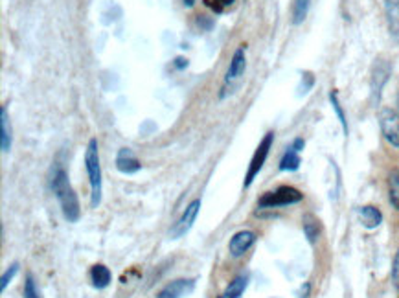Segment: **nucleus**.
Instances as JSON below:
<instances>
[{"label": "nucleus", "mask_w": 399, "mask_h": 298, "mask_svg": "<svg viewBox=\"0 0 399 298\" xmlns=\"http://www.w3.org/2000/svg\"><path fill=\"white\" fill-rule=\"evenodd\" d=\"M52 190L55 193L59 206L63 210V215L68 223H78L81 218V206L80 199L75 196L74 188H72L70 181H68L67 171L63 168L53 169L52 175Z\"/></svg>", "instance_id": "obj_1"}, {"label": "nucleus", "mask_w": 399, "mask_h": 298, "mask_svg": "<svg viewBox=\"0 0 399 298\" xmlns=\"http://www.w3.org/2000/svg\"><path fill=\"white\" fill-rule=\"evenodd\" d=\"M85 168L89 174L90 183V206L98 208L102 203V164H100V151H98V140L90 138L85 149Z\"/></svg>", "instance_id": "obj_2"}, {"label": "nucleus", "mask_w": 399, "mask_h": 298, "mask_svg": "<svg viewBox=\"0 0 399 298\" xmlns=\"http://www.w3.org/2000/svg\"><path fill=\"white\" fill-rule=\"evenodd\" d=\"M302 199H304V193L297 188L280 186L272 191H265L257 201V206L260 208H280V206L297 205Z\"/></svg>", "instance_id": "obj_3"}, {"label": "nucleus", "mask_w": 399, "mask_h": 298, "mask_svg": "<svg viewBox=\"0 0 399 298\" xmlns=\"http://www.w3.org/2000/svg\"><path fill=\"white\" fill-rule=\"evenodd\" d=\"M272 142H275V133L269 131V133L263 137L262 142H260V146L256 147V151H254L252 159H250L249 169H247V175H245V181H243V188H249L250 184L254 183V179L257 177V174L262 171L263 164H265V161H267V156H269V153H271Z\"/></svg>", "instance_id": "obj_4"}, {"label": "nucleus", "mask_w": 399, "mask_h": 298, "mask_svg": "<svg viewBox=\"0 0 399 298\" xmlns=\"http://www.w3.org/2000/svg\"><path fill=\"white\" fill-rule=\"evenodd\" d=\"M199 210H201V199L191 201L190 205L186 206V210H184V214L181 215V219L175 223V227L171 228V232H169V238H171V240H181L182 236H186L188 232L191 230V227H193L197 215H199Z\"/></svg>", "instance_id": "obj_5"}, {"label": "nucleus", "mask_w": 399, "mask_h": 298, "mask_svg": "<svg viewBox=\"0 0 399 298\" xmlns=\"http://www.w3.org/2000/svg\"><path fill=\"white\" fill-rule=\"evenodd\" d=\"M379 125H381L383 137L386 142L392 144L399 149V115L392 109H383L379 115Z\"/></svg>", "instance_id": "obj_6"}, {"label": "nucleus", "mask_w": 399, "mask_h": 298, "mask_svg": "<svg viewBox=\"0 0 399 298\" xmlns=\"http://www.w3.org/2000/svg\"><path fill=\"white\" fill-rule=\"evenodd\" d=\"M193 289H196V280L193 278H179V280L166 284L156 293V298H182L193 293Z\"/></svg>", "instance_id": "obj_7"}, {"label": "nucleus", "mask_w": 399, "mask_h": 298, "mask_svg": "<svg viewBox=\"0 0 399 298\" xmlns=\"http://www.w3.org/2000/svg\"><path fill=\"white\" fill-rule=\"evenodd\" d=\"M256 240H257L256 232L252 230L235 232L234 236L230 238L228 250H230V254L234 256V258H240V256H243V254L247 252L254 243H256Z\"/></svg>", "instance_id": "obj_8"}, {"label": "nucleus", "mask_w": 399, "mask_h": 298, "mask_svg": "<svg viewBox=\"0 0 399 298\" xmlns=\"http://www.w3.org/2000/svg\"><path fill=\"white\" fill-rule=\"evenodd\" d=\"M245 52H247V46L241 45L240 48L235 50L234 55L230 59V65H228V70H226L225 83H234L235 80H240L245 74V68H247V58H245Z\"/></svg>", "instance_id": "obj_9"}, {"label": "nucleus", "mask_w": 399, "mask_h": 298, "mask_svg": "<svg viewBox=\"0 0 399 298\" xmlns=\"http://www.w3.org/2000/svg\"><path fill=\"white\" fill-rule=\"evenodd\" d=\"M116 168L120 174L125 175H133L137 171L142 169V164L138 161L137 156H134L133 149H129V147H122L118 155H116Z\"/></svg>", "instance_id": "obj_10"}, {"label": "nucleus", "mask_w": 399, "mask_h": 298, "mask_svg": "<svg viewBox=\"0 0 399 298\" xmlns=\"http://www.w3.org/2000/svg\"><path fill=\"white\" fill-rule=\"evenodd\" d=\"M0 149L2 153H8L11 149V124H9L6 107H0Z\"/></svg>", "instance_id": "obj_11"}, {"label": "nucleus", "mask_w": 399, "mask_h": 298, "mask_svg": "<svg viewBox=\"0 0 399 298\" xmlns=\"http://www.w3.org/2000/svg\"><path fill=\"white\" fill-rule=\"evenodd\" d=\"M90 280H92V285L96 289H105L107 285L111 284L112 275L109 271V267H105L103 263H96L90 269Z\"/></svg>", "instance_id": "obj_12"}, {"label": "nucleus", "mask_w": 399, "mask_h": 298, "mask_svg": "<svg viewBox=\"0 0 399 298\" xmlns=\"http://www.w3.org/2000/svg\"><path fill=\"white\" fill-rule=\"evenodd\" d=\"M359 218L361 223H363L366 228H377L381 225L383 221V214L381 210L376 208L372 205H366V206H361L359 208Z\"/></svg>", "instance_id": "obj_13"}, {"label": "nucleus", "mask_w": 399, "mask_h": 298, "mask_svg": "<svg viewBox=\"0 0 399 298\" xmlns=\"http://www.w3.org/2000/svg\"><path fill=\"white\" fill-rule=\"evenodd\" d=\"M385 14L392 36L399 39V0H385Z\"/></svg>", "instance_id": "obj_14"}, {"label": "nucleus", "mask_w": 399, "mask_h": 298, "mask_svg": "<svg viewBox=\"0 0 399 298\" xmlns=\"http://www.w3.org/2000/svg\"><path fill=\"white\" fill-rule=\"evenodd\" d=\"M247 285H249V276L247 275L235 276L234 280L226 285V289L225 293L221 294V298H240L241 294L245 293V289H247Z\"/></svg>", "instance_id": "obj_15"}, {"label": "nucleus", "mask_w": 399, "mask_h": 298, "mask_svg": "<svg viewBox=\"0 0 399 298\" xmlns=\"http://www.w3.org/2000/svg\"><path fill=\"white\" fill-rule=\"evenodd\" d=\"M304 234H306V238L309 240V243H315L316 240H319L320 236V230H322V227H320V221L315 218V215H304Z\"/></svg>", "instance_id": "obj_16"}, {"label": "nucleus", "mask_w": 399, "mask_h": 298, "mask_svg": "<svg viewBox=\"0 0 399 298\" xmlns=\"http://www.w3.org/2000/svg\"><path fill=\"white\" fill-rule=\"evenodd\" d=\"M302 161H300V155L298 151H294L293 147H289L285 155L282 156V161H280V169L282 171H297L300 168Z\"/></svg>", "instance_id": "obj_17"}, {"label": "nucleus", "mask_w": 399, "mask_h": 298, "mask_svg": "<svg viewBox=\"0 0 399 298\" xmlns=\"http://www.w3.org/2000/svg\"><path fill=\"white\" fill-rule=\"evenodd\" d=\"M309 6H311V0H293V24H302L306 21L307 17V11H309Z\"/></svg>", "instance_id": "obj_18"}, {"label": "nucleus", "mask_w": 399, "mask_h": 298, "mask_svg": "<svg viewBox=\"0 0 399 298\" xmlns=\"http://www.w3.org/2000/svg\"><path fill=\"white\" fill-rule=\"evenodd\" d=\"M388 197H390V205L395 210H399V174L394 171L388 179Z\"/></svg>", "instance_id": "obj_19"}, {"label": "nucleus", "mask_w": 399, "mask_h": 298, "mask_svg": "<svg viewBox=\"0 0 399 298\" xmlns=\"http://www.w3.org/2000/svg\"><path fill=\"white\" fill-rule=\"evenodd\" d=\"M329 102H331V107L335 111V115L339 116V122H341L342 129H344V134H348V120H346V115L342 111L341 103H339V96H337V90H331L329 92Z\"/></svg>", "instance_id": "obj_20"}, {"label": "nucleus", "mask_w": 399, "mask_h": 298, "mask_svg": "<svg viewBox=\"0 0 399 298\" xmlns=\"http://www.w3.org/2000/svg\"><path fill=\"white\" fill-rule=\"evenodd\" d=\"M23 298H41L39 291H37V287H36V282H33L31 275H28L26 282H24Z\"/></svg>", "instance_id": "obj_21"}, {"label": "nucleus", "mask_w": 399, "mask_h": 298, "mask_svg": "<svg viewBox=\"0 0 399 298\" xmlns=\"http://www.w3.org/2000/svg\"><path fill=\"white\" fill-rule=\"evenodd\" d=\"M17 272H18V263L15 262V263H11V265H9L8 271H6L4 275H2V280H0V289L4 291L6 287H8L9 282L14 280L15 275H17Z\"/></svg>", "instance_id": "obj_22"}, {"label": "nucleus", "mask_w": 399, "mask_h": 298, "mask_svg": "<svg viewBox=\"0 0 399 298\" xmlns=\"http://www.w3.org/2000/svg\"><path fill=\"white\" fill-rule=\"evenodd\" d=\"M204 4L208 6V8H212L216 14H223L225 8L234 4V0H204Z\"/></svg>", "instance_id": "obj_23"}, {"label": "nucleus", "mask_w": 399, "mask_h": 298, "mask_svg": "<svg viewBox=\"0 0 399 298\" xmlns=\"http://www.w3.org/2000/svg\"><path fill=\"white\" fill-rule=\"evenodd\" d=\"M392 282H394L395 289H399V249L395 252L394 265H392Z\"/></svg>", "instance_id": "obj_24"}, {"label": "nucleus", "mask_w": 399, "mask_h": 298, "mask_svg": "<svg viewBox=\"0 0 399 298\" xmlns=\"http://www.w3.org/2000/svg\"><path fill=\"white\" fill-rule=\"evenodd\" d=\"M304 146H306V142H304V140H302V138H297V140H294V142H293V146H291V147H293L294 151H298V153H300V151H302V149H304Z\"/></svg>", "instance_id": "obj_25"}, {"label": "nucleus", "mask_w": 399, "mask_h": 298, "mask_svg": "<svg viewBox=\"0 0 399 298\" xmlns=\"http://www.w3.org/2000/svg\"><path fill=\"white\" fill-rule=\"evenodd\" d=\"M186 67H188V59H184V58L175 59V68L182 70V68H186Z\"/></svg>", "instance_id": "obj_26"}, {"label": "nucleus", "mask_w": 399, "mask_h": 298, "mask_svg": "<svg viewBox=\"0 0 399 298\" xmlns=\"http://www.w3.org/2000/svg\"><path fill=\"white\" fill-rule=\"evenodd\" d=\"M193 4H196V0H184V6H186V8H191Z\"/></svg>", "instance_id": "obj_27"}, {"label": "nucleus", "mask_w": 399, "mask_h": 298, "mask_svg": "<svg viewBox=\"0 0 399 298\" xmlns=\"http://www.w3.org/2000/svg\"><path fill=\"white\" fill-rule=\"evenodd\" d=\"M398 103H399V98H398Z\"/></svg>", "instance_id": "obj_28"}, {"label": "nucleus", "mask_w": 399, "mask_h": 298, "mask_svg": "<svg viewBox=\"0 0 399 298\" xmlns=\"http://www.w3.org/2000/svg\"><path fill=\"white\" fill-rule=\"evenodd\" d=\"M219 298H221V297H219Z\"/></svg>", "instance_id": "obj_29"}]
</instances>
